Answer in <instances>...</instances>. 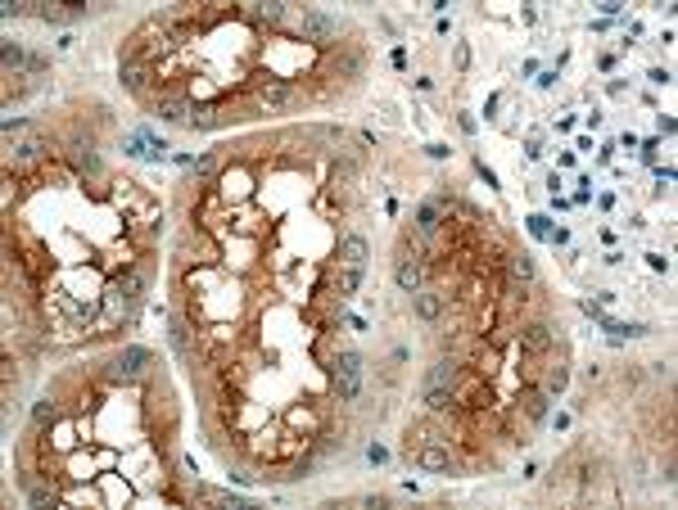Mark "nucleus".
<instances>
[{"label":"nucleus","instance_id":"1","mask_svg":"<svg viewBox=\"0 0 678 510\" xmlns=\"http://www.w3.org/2000/svg\"><path fill=\"white\" fill-rule=\"evenodd\" d=\"M335 389H339L344 402L358 398V389H362V357H358V352H339V361H335Z\"/></svg>","mask_w":678,"mask_h":510},{"label":"nucleus","instance_id":"2","mask_svg":"<svg viewBox=\"0 0 678 510\" xmlns=\"http://www.w3.org/2000/svg\"><path fill=\"white\" fill-rule=\"evenodd\" d=\"M145 366H149V352L145 348H127L118 361L109 366V375H104V380H109V384H131V380H140V375H145Z\"/></svg>","mask_w":678,"mask_h":510},{"label":"nucleus","instance_id":"3","mask_svg":"<svg viewBox=\"0 0 678 510\" xmlns=\"http://www.w3.org/2000/svg\"><path fill=\"white\" fill-rule=\"evenodd\" d=\"M253 91H258V100H263L267 109H281V104H290V100H294V86L285 82V77H258Z\"/></svg>","mask_w":678,"mask_h":510},{"label":"nucleus","instance_id":"4","mask_svg":"<svg viewBox=\"0 0 678 510\" xmlns=\"http://www.w3.org/2000/svg\"><path fill=\"white\" fill-rule=\"evenodd\" d=\"M299 27H303V32L312 36V41H321V45L339 41V18H330V14H317V9H308Z\"/></svg>","mask_w":678,"mask_h":510},{"label":"nucleus","instance_id":"5","mask_svg":"<svg viewBox=\"0 0 678 510\" xmlns=\"http://www.w3.org/2000/svg\"><path fill=\"white\" fill-rule=\"evenodd\" d=\"M104 307H109L113 321H131V316H136V307H140V294H131V290H122V285H113V290L104 294Z\"/></svg>","mask_w":678,"mask_h":510},{"label":"nucleus","instance_id":"6","mask_svg":"<svg viewBox=\"0 0 678 510\" xmlns=\"http://www.w3.org/2000/svg\"><path fill=\"white\" fill-rule=\"evenodd\" d=\"M159 118H168V122H190V118H195V104L181 100V95H163V100H159Z\"/></svg>","mask_w":678,"mask_h":510},{"label":"nucleus","instance_id":"7","mask_svg":"<svg viewBox=\"0 0 678 510\" xmlns=\"http://www.w3.org/2000/svg\"><path fill=\"white\" fill-rule=\"evenodd\" d=\"M122 86H127V91H145V86H149V68L140 59H122Z\"/></svg>","mask_w":678,"mask_h":510},{"label":"nucleus","instance_id":"8","mask_svg":"<svg viewBox=\"0 0 678 510\" xmlns=\"http://www.w3.org/2000/svg\"><path fill=\"white\" fill-rule=\"evenodd\" d=\"M421 276H425V267L416 262V257H403V262H398V285H403L407 294L421 290Z\"/></svg>","mask_w":678,"mask_h":510},{"label":"nucleus","instance_id":"9","mask_svg":"<svg viewBox=\"0 0 678 510\" xmlns=\"http://www.w3.org/2000/svg\"><path fill=\"white\" fill-rule=\"evenodd\" d=\"M520 343H524L529 352H543V348L552 343V330H547V325H538V321H533V325H524V330H520Z\"/></svg>","mask_w":678,"mask_h":510},{"label":"nucleus","instance_id":"10","mask_svg":"<svg viewBox=\"0 0 678 510\" xmlns=\"http://www.w3.org/2000/svg\"><path fill=\"white\" fill-rule=\"evenodd\" d=\"M73 163H78L82 177H100V153L91 145H73Z\"/></svg>","mask_w":678,"mask_h":510},{"label":"nucleus","instance_id":"11","mask_svg":"<svg viewBox=\"0 0 678 510\" xmlns=\"http://www.w3.org/2000/svg\"><path fill=\"white\" fill-rule=\"evenodd\" d=\"M339 253H344V267H362V262H367V239H362V235H348Z\"/></svg>","mask_w":678,"mask_h":510},{"label":"nucleus","instance_id":"12","mask_svg":"<svg viewBox=\"0 0 678 510\" xmlns=\"http://www.w3.org/2000/svg\"><path fill=\"white\" fill-rule=\"evenodd\" d=\"M416 460H421L425 470H448V451L439 447V442H425V447L416 451Z\"/></svg>","mask_w":678,"mask_h":510},{"label":"nucleus","instance_id":"13","mask_svg":"<svg viewBox=\"0 0 678 510\" xmlns=\"http://www.w3.org/2000/svg\"><path fill=\"white\" fill-rule=\"evenodd\" d=\"M439 221H443V204H439V199L421 204V213H416V226H421V230H434Z\"/></svg>","mask_w":678,"mask_h":510},{"label":"nucleus","instance_id":"14","mask_svg":"<svg viewBox=\"0 0 678 510\" xmlns=\"http://www.w3.org/2000/svg\"><path fill=\"white\" fill-rule=\"evenodd\" d=\"M41 149H45V145H41V136H27V140H18V145H14V163H32Z\"/></svg>","mask_w":678,"mask_h":510},{"label":"nucleus","instance_id":"15","mask_svg":"<svg viewBox=\"0 0 678 510\" xmlns=\"http://www.w3.org/2000/svg\"><path fill=\"white\" fill-rule=\"evenodd\" d=\"M452 380H457V366L452 361H439L434 370H429V389H448Z\"/></svg>","mask_w":678,"mask_h":510},{"label":"nucleus","instance_id":"16","mask_svg":"<svg viewBox=\"0 0 678 510\" xmlns=\"http://www.w3.org/2000/svg\"><path fill=\"white\" fill-rule=\"evenodd\" d=\"M416 312H421L425 321H434V316L443 312V298H439V294H416Z\"/></svg>","mask_w":678,"mask_h":510},{"label":"nucleus","instance_id":"17","mask_svg":"<svg viewBox=\"0 0 678 510\" xmlns=\"http://www.w3.org/2000/svg\"><path fill=\"white\" fill-rule=\"evenodd\" d=\"M358 280H362V267H344V271L335 276V290L339 294H353V290H358Z\"/></svg>","mask_w":678,"mask_h":510},{"label":"nucleus","instance_id":"18","mask_svg":"<svg viewBox=\"0 0 678 510\" xmlns=\"http://www.w3.org/2000/svg\"><path fill=\"white\" fill-rule=\"evenodd\" d=\"M258 23H285V5H276V0L258 5Z\"/></svg>","mask_w":678,"mask_h":510},{"label":"nucleus","instance_id":"19","mask_svg":"<svg viewBox=\"0 0 678 510\" xmlns=\"http://www.w3.org/2000/svg\"><path fill=\"white\" fill-rule=\"evenodd\" d=\"M511 276H515V280H524V285H529V280H533V262H529L524 253H515V257H511Z\"/></svg>","mask_w":678,"mask_h":510},{"label":"nucleus","instance_id":"20","mask_svg":"<svg viewBox=\"0 0 678 510\" xmlns=\"http://www.w3.org/2000/svg\"><path fill=\"white\" fill-rule=\"evenodd\" d=\"M217 109H195V118H190V127H217Z\"/></svg>","mask_w":678,"mask_h":510},{"label":"nucleus","instance_id":"21","mask_svg":"<svg viewBox=\"0 0 678 510\" xmlns=\"http://www.w3.org/2000/svg\"><path fill=\"white\" fill-rule=\"evenodd\" d=\"M529 420H543V411H547V393H529Z\"/></svg>","mask_w":678,"mask_h":510},{"label":"nucleus","instance_id":"22","mask_svg":"<svg viewBox=\"0 0 678 510\" xmlns=\"http://www.w3.org/2000/svg\"><path fill=\"white\" fill-rule=\"evenodd\" d=\"M566 389V366H552L547 370V393H561Z\"/></svg>","mask_w":678,"mask_h":510},{"label":"nucleus","instance_id":"23","mask_svg":"<svg viewBox=\"0 0 678 510\" xmlns=\"http://www.w3.org/2000/svg\"><path fill=\"white\" fill-rule=\"evenodd\" d=\"M32 420H36V425H50V420H54V402H36Z\"/></svg>","mask_w":678,"mask_h":510},{"label":"nucleus","instance_id":"24","mask_svg":"<svg viewBox=\"0 0 678 510\" xmlns=\"http://www.w3.org/2000/svg\"><path fill=\"white\" fill-rule=\"evenodd\" d=\"M32 502L36 506H54V502H59V493H54V488H32Z\"/></svg>","mask_w":678,"mask_h":510},{"label":"nucleus","instance_id":"25","mask_svg":"<svg viewBox=\"0 0 678 510\" xmlns=\"http://www.w3.org/2000/svg\"><path fill=\"white\" fill-rule=\"evenodd\" d=\"M425 402H429V411H443V407H448V393H443V389H429Z\"/></svg>","mask_w":678,"mask_h":510},{"label":"nucleus","instance_id":"26","mask_svg":"<svg viewBox=\"0 0 678 510\" xmlns=\"http://www.w3.org/2000/svg\"><path fill=\"white\" fill-rule=\"evenodd\" d=\"M529 230L533 235H547V217H529Z\"/></svg>","mask_w":678,"mask_h":510},{"label":"nucleus","instance_id":"27","mask_svg":"<svg viewBox=\"0 0 678 510\" xmlns=\"http://www.w3.org/2000/svg\"><path fill=\"white\" fill-rule=\"evenodd\" d=\"M213 167H217V158H213V153H204V158L195 163V172H213Z\"/></svg>","mask_w":678,"mask_h":510}]
</instances>
